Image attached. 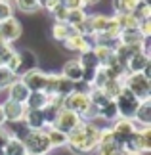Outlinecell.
Returning a JSON list of instances; mask_svg holds the SVG:
<instances>
[{"mask_svg": "<svg viewBox=\"0 0 151 155\" xmlns=\"http://www.w3.org/2000/svg\"><path fill=\"white\" fill-rule=\"evenodd\" d=\"M27 107V109H44V107L48 105V94L46 92H29V98H27V102L23 104Z\"/></svg>", "mask_w": 151, "mask_h": 155, "instance_id": "7402d4cb", "label": "cell"}, {"mask_svg": "<svg viewBox=\"0 0 151 155\" xmlns=\"http://www.w3.org/2000/svg\"><path fill=\"white\" fill-rule=\"evenodd\" d=\"M82 123V117L80 115H77L75 111H71L67 109V107H61L57 113H56V117H54V121H52V127H56L57 130H61V132H71L75 127H78V124Z\"/></svg>", "mask_w": 151, "mask_h": 155, "instance_id": "52a82bcc", "label": "cell"}, {"mask_svg": "<svg viewBox=\"0 0 151 155\" xmlns=\"http://www.w3.org/2000/svg\"><path fill=\"white\" fill-rule=\"evenodd\" d=\"M86 12H84V8H69L67 12V19H65V23H69L71 27H78V25H82L84 19H86Z\"/></svg>", "mask_w": 151, "mask_h": 155, "instance_id": "d4e9b609", "label": "cell"}, {"mask_svg": "<svg viewBox=\"0 0 151 155\" xmlns=\"http://www.w3.org/2000/svg\"><path fill=\"white\" fill-rule=\"evenodd\" d=\"M44 130H46V136H48V142H50L52 150L67 146V132H61V130H57L56 127H46Z\"/></svg>", "mask_w": 151, "mask_h": 155, "instance_id": "44dd1931", "label": "cell"}, {"mask_svg": "<svg viewBox=\"0 0 151 155\" xmlns=\"http://www.w3.org/2000/svg\"><path fill=\"white\" fill-rule=\"evenodd\" d=\"M67 12H69V8L61 4V6H57V8L52 12V15H54L56 21H65V19H67Z\"/></svg>", "mask_w": 151, "mask_h": 155, "instance_id": "e575fe53", "label": "cell"}, {"mask_svg": "<svg viewBox=\"0 0 151 155\" xmlns=\"http://www.w3.org/2000/svg\"><path fill=\"white\" fill-rule=\"evenodd\" d=\"M147 37H142V33L138 31V27L134 29H123L119 33V40L117 42L120 44H130V46H142V40Z\"/></svg>", "mask_w": 151, "mask_h": 155, "instance_id": "d6986e66", "label": "cell"}, {"mask_svg": "<svg viewBox=\"0 0 151 155\" xmlns=\"http://www.w3.org/2000/svg\"><path fill=\"white\" fill-rule=\"evenodd\" d=\"M17 10L25 12V14H33V12L40 10V2L38 0H15Z\"/></svg>", "mask_w": 151, "mask_h": 155, "instance_id": "4dcf8cb0", "label": "cell"}, {"mask_svg": "<svg viewBox=\"0 0 151 155\" xmlns=\"http://www.w3.org/2000/svg\"><path fill=\"white\" fill-rule=\"evenodd\" d=\"M11 54H14V48H11V44H8V42L0 44V65H6V61L10 59Z\"/></svg>", "mask_w": 151, "mask_h": 155, "instance_id": "836d02e7", "label": "cell"}, {"mask_svg": "<svg viewBox=\"0 0 151 155\" xmlns=\"http://www.w3.org/2000/svg\"><path fill=\"white\" fill-rule=\"evenodd\" d=\"M6 92H8V100H11V102H19V104H25L31 90H29V88L21 82V79H15L8 88H6Z\"/></svg>", "mask_w": 151, "mask_h": 155, "instance_id": "e0dca14e", "label": "cell"}, {"mask_svg": "<svg viewBox=\"0 0 151 155\" xmlns=\"http://www.w3.org/2000/svg\"><path fill=\"white\" fill-rule=\"evenodd\" d=\"M75 33H77L75 27H71L69 23H65V21H56L54 27H52V37H54V40H57V42L67 40L69 37H73Z\"/></svg>", "mask_w": 151, "mask_h": 155, "instance_id": "ffe728a7", "label": "cell"}, {"mask_svg": "<svg viewBox=\"0 0 151 155\" xmlns=\"http://www.w3.org/2000/svg\"><path fill=\"white\" fill-rule=\"evenodd\" d=\"M138 31L142 33V37H151V19L138 23Z\"/></svg>", "mask_w": 151, "mask_h": 155, "instance_id": "d590c367", "label": "cell"}, {"mask_svg": "<svg viewBox=\"0 0 151 155\" xmlns=\"http://www.w3.org/2000/svg\"><path fill=\"white\" fill-rule=\"evenodd\" d=\"M0 155H4V153H2V150H0Z\"/></svg>", "mask_w": 151, "mask_h": 155, "instance_id": "b9f144b4", "label": "cell"}, {"mask_svg": "<svg viewBox=\"0 0 151 155\" xmlns=\"http://www.w3.org/2000/svg\"><path fill=\"white\" fill-rule=\"evenodd\" d=\"M65 48H67L69 52H75V54H84V52H88V50H92V40H90L88 37H84V35H80V33H75L73 37H69L67 40H63L61 42Z\"/></svg>", "mask_w": 151, "mask_h": 155, "instance_id": "8fae6325", "label": "cell"}, {"mask_svg": "<svg viewBox=\"0 0 151 155\" xmlns=\"http://www.w3.org/2000/svg\"><path fill=\"white\" fill-rule=\"evenodd\" d=\"M92 50H94V54H96V58H98L101 67H111L113 63L119 61L117 56H115V48L111 44H94Z\"/></svg>", "mask_w": 151, "mask_h": 155, "instance_id": "5bb4252c", "label": "cell"}, {"mask_svg": "<svg viewBox=\"0 0 151 155\" xmlns=\"http://www.w3.org/2000/svg\"><path fill=\"white\" fill-rule=\"evenodd\" d=\"M120 88H123V81H120V79H109V81L103 84V88H101V90H103L107 96L113 100V98L120 92Z\"/></svg>", "mask_w": 151, "mask_h": 155, "instance_id": "f546056e", "label": "cell"}, {"mask_svg": "<svg viewBox=\"0 0 151 155\" xmlns=\"http://www.w3.org/2000/svg\"><path fill=\"white\" fill-rule=\"evenodd\" d=\"M23 124L29 130H42L46 128V115L44 109H27L25 107V115H23Z\"/></svg>", "mask_w": 151, "mask_h": 155, "instance_id": "7c38bea8", "label": "cell"}, {"mask_svg": "<svg viewBox=\"0 0 151 155\" xmlns=\"http://www.w3.org/2000/svg\"><path fill=\"white\" fill-rule=\"evenodd\" d=\"M10 2H15V0H10Z\"/></svg>", "mask_w": 151, "mask_h": 155, "instance_id": "7bdbcfd3", "label": "cell"}, {"mask_svg": "<svg viewBox=\"0 0 151 155\" xmlns=\"http://www.w3.org/2000/svg\"><path fill=\"white\" fill-rule=\"evenodd\" d=\"M132 121L136 123L138 128L151 127V98L140 102V105H138V109L134 113V117H132Z\"/></svg>", "mask_w": 151, "mask_h": 155, "instance_id": "2e32d148", "label": "cell"}, {"mask_svg": "<svg viewBox=\"0 0 151 155\" xmlns=\"http://www.w3.org/2000/svg\"><path fill=\"white\" fill-rule=\"evenodd\" d=\"M34 67H37V56L31 50H21L19 52V75Z\"/></svg>", "mask_w": 151, "mask_h": 155, "instance_id": "cb8c5ba5", "label": "cell"}, {"mask_svg": "<svg viewBox=\"0 0 151 155\" xmlns=\"http://www.w3.org/2000/svg\"><path fill=\"white\" fill-rule=\"evenodd\" d=\"M15 79H17V75L14 73V71H10L8 67L0 65V90H6Z\"/></svg>", "mask_w": 151, "mask_h": 155, "instance_id": "f1b7e54d", "label": "cell"}, {"mask_svg": "<svg viewBox=\"0 0 151 155\" xmlns=\"http://www.w3.org/2000/svg\"><path fill=\"white\" fill-rule=\"evenodd\" d=\"M124 67H126V73H143V71L149 67V54L142 52V50L136 52L134 56L124 63Z\"/></svg>", "mask_w": 151, "mask_h": 155, "instance_id": "9a60e30c", "label": "cell"}, {"mask_svg": "<svg viewBox=\"0 0 151 155\" xmlns=\"http://www.w3.org/2000/svg\"><path fill=\"white\" fill-rule=\"evenodd\" d=\"M61 4H63L61 0H44V4H42V8H44V10H48V12L52 14V12L56 10L57 6H61Z\"/></svg>", "mask_w": 151, "mask_h": 155, "instance_id": "8d00e7d4", "label": "cell"}, {"mask_svg": "<svg viewBox=\"0 0 151 155\" xmlns=\"http://www.w3.org/2000/svg\"><path fill=\"white\" fill-rule=\"evenodd\" d=\"M140 0H113L115 14H132Z\"/></svg>", "mask_w": 151, "mask_h": 155, "instance_id": "4316f807", "label": "cell"}, {"mask_svg": "<svg viewBox=\"0 0 151 155\" xmlns=\"http://www.w3.org/2000/svg\"><path fill=\"white\" fill-rule=\"evenodd\" d=\"M113 100H115V105H117L119 117H128V119H132V117H134V113H136V109H138V105H140V100H138L124 84H123L120 92Z\"/></svg>", "mask_w": 151, "mask_h": 155, "instance_id": "5b68a950", "label": "cell"}, {"mask_svg": "<svg viewBox=\"0 0 151 155\" xmlns=\"http://www.w3.org/2000/svg\"><path fill=\"white\" fill-rule=\"evenodd\" d=\"M117 117H119V111H117V105H115V100H109L103 107L98 109V119H103V121L113 123Z\"/></svg>", "mask_w": 151, "mask_h": 155, "instance_id": "484cf974", "label": "cell"}, {"mask_svg": "<svg viewBox=\"0 0 151 155\" xmlns=\"http://www.w3.org/2000/svg\"><path fill=\"white\" fill-rule=\"evenodd\" d=\"M6 124V117H4V111H2V104H0V127Z\"/></svg>", "mask_w": 151, "mask_h": 155, "instance_id": "f35d334b", "label": "cell"}, {"mask_svg": "<svg viewBox=\"0 0 151 155\" xmlns=\"http://www.w3.org/2000/svg\"><path fill=\"white\" fill-rule=\"evenodd\" d=\"M71 90H75V82L65 79L61 73H48L44 92L48 96H67Z\"/></svg>", "mask_w": 151, "mask_h": 155, "instance_id": "8992f818", "label": "cell"}, {"mask_svg": "<svg viewBox=\"0 0 151 155\" xmlns=\"http://www.w3.org/2000/svg\"><path fill=\"white\" fill-rule=\"evenodd\" d=\"M84 2H86V6H92V4H98L100 0H84Z\"/></svg>", "mask_w": 151, "mask_h": 155, "instance_id": "ab89813d", "label": "cell"}, {"mask_svg": "<svg viewBox=\"0 0 151 155\" xmlns=\"http://www.w3.org/2000/svg\"><path fill=\"white\" fill-rule=\"evenodd\" d=\"M4 67H8L10 71H14L15 75H19V52L17 50H14V54L10 56V59L6 61V65Z\"/></svg>", "mask_w": 151, "mask_h": 155, "instance_id": "d6a6232c", "label": "cell"}, {"mask_svg": "<svg viewBox=\"0 0 151 155\" xmlns=\"http://www.w3.org/2000/svg\"><path fill=\"white\" fill-rule=\"evenodd\" d=\"M23 144H25L27 155H48L52 151V146L48 142L46 130H27L23 136Z\"/></svg>", "mask_w": 151, "mask_h": 155, "instance_id": "3957f363", "label": "cell"}, {"mask_svg": "<svg viewBox=\"0 0 151 155\" xmlns=\"http://www.w3.org/2000/svg\"><path fill=\"white\" fill-rule=\"evenodd\" d=\"M136 130H138L136 123L132 121V119H128V117H117L113 121V124H111V132H113L115 140H117L120 146H123V142L128 138V136L134 134Z\"/></svg>", "mask_w": 151, "mask_h": 155, "instance_id": "ba28073f", "label": "cell"}, {"mask_svg": "<svg viewBox=\"0 0 151 155\" xmlns=\"http://www.w3.org/2000/svg\"><path fill=\"white\" fill-rule=\"evenodd\" d=\"M2 153L4 155H27V150H25V144H23L21 138L10 136V140L6 142V146L2 147Z\"/></svg>", "mask_w": 151, "mask_h": 155, "instance_id": "603a6c76", "label": "cell"}, {"mask_svg": "<svg viewBox=\"0 0 151 155\" xmlns=\"http://www.w3.org/2000/svg\"><path fill=\"white\" fill-rule=\"evenodd\" d=\"M123 84L128 88L140 102L151 98V79L146 73H126V77L123 79Z\"/></svg>", "mask_w": 151, "mask_h": 155, "instance_id": "277c9868", "label": "cell"}, {"mask_svg": "<svg viewBox=\"0 0 151 155\" xmlns=\"http://www.w3.org/2000/svg\"><path fill=\"white\" fill-rule=\"evenodd\" d=\"M21 33H23V27L15 17L0 21V37L4 38V42H8V44L15 42V40L21 37Z\"/></svg>", "mask_w": 151, "mask_h": 155, "instance_id": "30bf717a", "label": "cell"}, {"mask_svg": "<svg viewBox=\"0 0 151 155\" xmlns=\"http://www.w3.org/2000/svg\"><path fill=\"white\" fill-rule=\"evenodd\" d=\"M2 111L6 117V123H19L23 121V115H25V105L6 98V102H2Z\"/></svg>", "mask_w": 151, "mask_h": 155, "instance_id": "4fadbf2b", "label": "cell"}, {"mask_svg": "<svg viewBox=\"0 0 151 155\" xmlns=\"http://www.w3.org/2000/svg\"><path fill=\"white\" fill-rule=\"evenodd\" d=\"M126 155H142V153H128V151H126Z\"/></svg>", "mask_w": 151, "mask_h": 155, "instance_id": "60d3db41", "label": "cell"}, {"mask_svg": "<svg viewBox=\"0 0 151 155\" xmlns=\"http://www.w3.org/2000/svg\"><path fill=\"white\" fill-rule=\"evenodd\" d=\"M63 107L75 111L77 115L82 117V121H90V119H98V111L90 104V96L84 90H71L67 96L63 98Z\"/></svg>", "mask_w": 151, "mask_h": 155, "instance_id": "7a4b0ae2", "label": "cell"}, {"mask_svg": "<svg viewBox=\"0 0 151 155\" xmlns=\"http://www.w3.org/2000/svg\"><path fill=\"white\" fill-rule=\"evenodd\" d=\"M132 15H134L138 21L151 19V6H149L147 0H140V2H138V6L134 8V12H132Z\"/></svg>", "mask_w": 151, "mask_h": 155, "instance_id": "83f0119b", "label": "cell"}, {"mask_svg": "<svg viewBox=\"0 0 151 155\" xmlns=\"http://www.w3.org/2000/svg\"><path fill=\"white\" fill-rule=\"evenodd\" d=\"M100 127L90 121H82L67 134V147L75 155H92L98 150Z\"/></svg>", "mask_w": 151, "mask_h": 155, "instance_id": "6da1fadb", "label": "cell"}, {"mask_svg": "<svg viewBox=\"0 0 151 155\" xmlns=\"http://www.w3.org/2000/svg\"><path fill=\"white\" fill-rule=\"evenodd\" d=\"M14 17V4L10 0H0V21Z\"/></svg>", "mask_w": 151, "mask_h": 155, "instance_id": "1f68e13d", "label": "cell"}, {"mask_svg": "<svg viewBox=\"0 0 151 155\" xmlns=\"http://www.w3.org/2000/svg\"><path fill=\"white\" fill-rule=\"evenodd\" d=\"M61 75L65 79H69L71 82H82V65L78 63V59H69L67 63L63 65Z\"/></svg>", "mask_w": 151, "mask_h": 155, "instance_id": "ac0fdd59", "label": "cell"}, {"mask_svg": "<svg viewBox=\"0 0 151 155\" xmlns=\"http://www.w3.org/2000/svg\"><path fill=\"white\" fill-rule=\"evenodd\" d=\"M46 77L48 73H44V71H40L38 67H34V69H29L25 71V73H21V82L25 84L31 92H44V88H46Z\"/></svg>", "mask_w": 151, "mask_h": 155, "instance_id": "9c48e42d", "label": "cell"}, {"mask_svg": "<svg viewBox=\"0 0 151 155\" xmlns=\"http://www.w3.org/2000/svg\"><path fill=\"white\" fill-rule=\"evenodd\" d=\"M10 136H11V134H10L8 128H6V127H0V150L6 146V142L10 140Z\"/></svg>", "mask_w": 151, "mask_h": 155, "instance_id": "74e56055", "label": "cell"}]
</instances>
